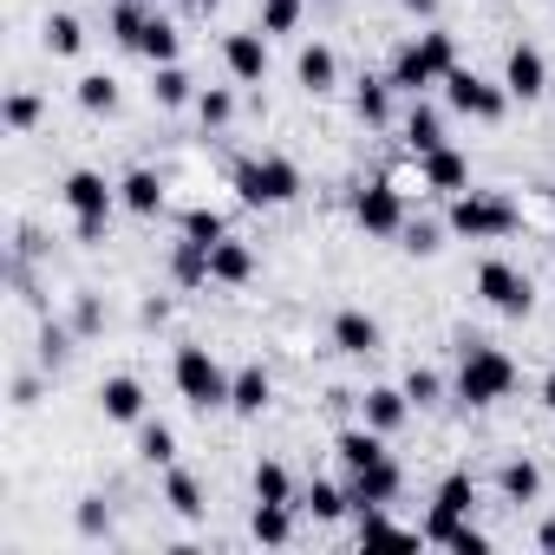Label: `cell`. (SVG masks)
<instances>
[{
  "label": "cell",
  "mask_w": 555,
  "mask_h": 555,
  "mask_svg": "<svg viewBox=\"0 0 555 555\" xmlns=\"http://www.w3.org/2000/svg\"><path fill=\"white\" fill-rule=\"evenodd\" d=\"M334 457H340L347 470H360V464L386 457V431H373V425H353V431H340V438H334Z\"/></svg>",
  "instance_id": "obj_26"
},
{
  "label": "cell",
  "mask_w": 555,
  "mask_h": 555,
  "mask_svg": "<svg viewBox=\"0 0 555 555\" xmlns=\"http://www.w3.org/2000/svg\"><path fill=\"white\" fill-rule=\"evenodd\" d=\"M353 222L366 235H405V196H399V183H366L353 196Z\"/></svg>",
  "instance_id": "obj_9"
},
{
  "label": "cell",
  "mask_w": 555,
  "mask_h": 555,
  "mask_svg": "<svg viewBox=\"0 0 555 555\" xmlns=\"http://www.w3.org/2000/svg\"><path fill=\"white\" fill-rule=\"evenodd\" d=\"M118 203H125L131 216H157V209H164V177L144 170V164L125 170V177H118Z\"/></svg>",
  "instance_id": "obj_22"
},
{
  "label": "cell",
  "mask_w": 555,
  "mask_h": 555,
  "mask_svg": "<svg viewBox=\"0 0 555 555\" xmlns=\"http://www.w3.org/2000/svg\"><path fill=\"white\" fill-rule=\"evenodd\" d=\"M503 92L522 99V105L548 92V60H542V47H529V40L509 47V60H503Z\"/></svg>",
  "instance_id": "obj_11"
},
{
  "label": "cell",
  "mask_w": 555,
  "mask_h": 555,
  "mask_svg": "<svg viewBox=\"0 0 555 555\" xmlns=\"http://www.w3.org/2000/svg\"><path fill=\"white\" fill-rule=\"evenodd\" d=\"M268 399H274V379H268V366H235V379H229V412L235 418H261L268 412Z\"/></svg>",
  "instance_id": "obj_15"
},
{
  "label": "cell",
  "mask_w": 555,
  "mask_h": 555,
  "mask_svg": "<svg viewBox=\"0 0 555 555\" xmlns=\"http://www.w3.org/2000/svg\"><path fill=\"white\" fill-rule=\"evenodd\" d=\"M73 327H79V334H92V327H99V301H79V314H73Z\"/></svg>",
  "instance_id": "obj_47"
},
{
  "label": "cell",
  "mask_w": 555,
  "mask_h": 555,
  "mask_svg": "<svg viewBox=\"0 0 555 555\" xmlns=\"http://www.w3.org/2000/svg\"><path fill=\"white\" fill-rule=\"evenodd\" d=\"M170 274H177V282H183V288H203V282H209V248L183 235V242L170 248Z\"/></svg>",
  "instance_id": "obj_34"
},
{
  "label": "cell",
  "mask_w": 555,
  "mask_h": 555,
  "mask_svg": "<svg viewBox=\"0 0 555 555\" xmlns=\"http://www.w3.org/2000/svg\"><path fill=\"white\" fill-rule=\"evenodd\" d=\"M412 418V399H405V386H373L366 399H360V425H373V431H399Z\"/></svg>",
  "instance_id": "obj_19"
},
{
  "label": "cell",
  "mask_w": 555,
  "mask_h": 555,
  "mask_svg": "<svg viewBox=\"0 0 555 555\" xmlns=\"http://www.w3.org/2000/svg\"><path fill=\"white\" fill-rule=\"evenodd\" d=\"M170 379H177V392H183V405H196V412H216V405H229V366L209 353V347H196V340H183L177 347V360H170Z\"/></svg>",
  "instance_id": "obj_3"
},
{
  "label": "cell",
  "mask_w": 555,
  "mask_h": 555,
  "mask_svg": "<svg viewBox=\"0 0 555 555\" xmlns=\"http://www.w3.org/2000/svg\"><path fill=\"white\" fill-rule=\"evenodd\" d=\"M196 118H203L209 131H222V125L235 118V92H229V86H203V92H196Z\"/></svg>",
  "instance_id": "obj_36"
},
{
  "label": "cell",
  "mask_w": 555,
  "mask_h": 555,
  "mask_svg": "<svg viewBox=\"0 0 555 555\" xmlns=\"http://www.w3.org/2000/svg\"><path fill=\"white\" fill-rule=\"evenodd\" d=\"M444 99H451V112H464V118H477V125H496V118L509 112V92H503V86H490V79H477L470 66H451Z\"/></svg>",
  "instance_id": "obj_8"
},
{
  "label": "cell",
  "mask_w": 555,
  "mask_h": 555,
  "mask_svg": "<svg viewBox=\"0 0 555 555\" xmlns=\"http://www.w3.org/2000/svg\"><path fill=\"white\" fill-rule=\"evenodd\" d=\"M183 8H196V14H209V8H216V0H183Z\"/></svg>",
  "instance_id": "obj_52"
},
{
  "label": "cell",
  "mask_w": 555,
  "mask_h": 555,
  "mask_svg": "<svg viewBox=\"0 0 555 555\" xmlns=\"http://www.w3.org/2000/svg\"><path fill=\"white\" fill-rule=\"evenodd\" d=\"M295 79H301L314 99H321V92H334V86H340V53H334V47H321V40H314V47H301Z\"/></svg>",
  "instance_id": "obj_21"
},
{
  "label": "cell",
  "mask_w": 555,
  "mask_h": 555,
  "mask_svg": "<svg viewBox=\"0 0 555 555\" xmlns=\"http://www.w3.org/2000/svg\"><path fill=\"white\" fill-rule=\"evenodd\" d=\"M496 496L503 503H535L542 496V464L535 457H503L496 464Z\"/></svg>",
  "instance_id": "obj_20"
},
{
  "label": "cell",
  "mask_w": 555,
  "mask_h": 555,
  "mask_svg": "<svg viewBox=\"0 0 555 555\" xmlns=\"http://www.w3.org/2000/svg\"><path fill=\"white\" fill-rule=\"evenodd\" d=\"M477 295H483V308H496L503 321H522V314L535 308V282H529L516 261H503V255H490V261L477 268Z\"/></svg>",
  "instance_id": "obj_6"
},
{
  "label": "cell",
  "mask_w": 555,
  "mask_h": 555,
  "mask_svg": "<svg viewBox=\"0 0 555 555\" xmlns=\"http://www.w3.org/2000/svg\"><path fill=\"white\" fill-rule=\"evenodd\" d=\"M99 412H105L112 425H144V379L112 373V379L99 386Z\"/></svg>",
  "instance_id": "obj_16"
},
{
  "label": "cell",
  "mask_w": 555,
  "mask_h": 555,
  "mask_svg": "<svg viewBox=\"0 0 555 555\" xmlns=\"http://www.w3.org/2000/svg\"><path fill=\"white\" fill-rule=\"evenodd\" d=\"M138 451H144V464H177V431L170 425H138Z\"/></svg>",
  "instance_id": "obj_37"
},
{
  "label": "cell",
  "mask_w": 555,
  "mask_h": 555,
  "mask_svg": "<svg viewBox=\"0 0 555 555\" xmlns=\"http://www.w3.org/2000/svg\"><path fill=\"white\" fill-rule=\"evenodd\" d=\"M516 203H503V196H490V190H464V196H451V216H444V229L451 235H464V242H503V235H516Z\"/></svg>",
  "instance_id": "obj_5"
},
{
  "label": "cell",
  "mask_w": 555,
  "mask_h": 555,
  "mask_svg": "<svg viewBox=\"0 0 555 555\" xmlns=\"http://www.w3.org/2000/svg\"><path fill=\"white\" fill-rule=\"evenodd\" d=\"M40 112H47V105H40V92H8V112H0V118H8V131H14V138H27V131L40 125Z\"/></svg>",
  "instance_id": "obj_38"
},
{
  "label": "cell",
  "mask_w": 555,
  "mask_h": 555,
  "mask_svg": "<svg viewBox=\"0 0 555 555\" xmlns=\"http://www.w3.org/2000/svg\"><path fill=\"white\" fill-rule=\"evenodd\" d=\"M470 503H477V477L470 470H451L444 483H438V496H431V516H425V542H438V548H451V535L470 522Z\"/></svg>",
  "instance_id": "obj_7"
},
{
  "label": "cell",
  "mask_w": 555,
  "mask_h": 555,
  "mask_svg": "<svg viewBox=\"0 0 555 555\" xmlns=\"http://www.w3.org/2000/svg\"><path fill=\"white\" fill-rule=\"evenodd\" d=\"M405 144H412V157H431V151L444 144V118H438L425 99H418V105H412V118H405Z\"/></svg>",
  "instance_id": "obj_29"
},
{
  "label": "cell",
  "mask_w": 555,
  "mask_h": 555,
  "mask_svg": "<svg viewBox=\"0 0 555 555\" xmlns=\"http://www.w3.org/2000/svg\"><path fill=\"white\" fill-rule=\"evenodd\" d=\"M542 405H548V412H555V373H548V379H542Z\"/></svg>",
  "instance_id": "obj_51"
},
{
  "label": "cell",
  "mask_w": 555,
  "mask_h": 555,
  "mask_svg": "<svg viewBox=\"0 0 555 555\" xmlns=\"http://www.w3.org/2000/svg\"><path fill=\"white\" fill-rule=\"evenodd\" d=\"M353 118L373 125V131L392 125V79H360V86H353Z\"/></svg>",
  "instance_id": "obj_25"
},
{
  "label": "cell",
  "mask_w": 555,
  "mask_h": 555,
  "mask_svg": "<svg viewBox=\"0 0 555 555\" xmlns=\"http://www.w3.org/2000/svg\"><path fill=\"white\" fill-rule=\"evenodd\" d=\"M516 360L503 353V347H483V340H464V353H457V399L464 405H496V399H509L516 392Z\"/></svg>",
  "instance_id": "obj_2"
},
{
  "label": "cell",
  "mask_w": 555,
  "mask_h": 555,
  "mask_svg": "<svg viewBox=\"0 0 555 555\" xmlns=\"http://www.w3.org/2000/svg\"><path fill=\"white\" fill-rule=\"evenodd\" d=\"M235 196L248 209H282L301 196V164L295 157H242L235 164Z\"/></svg>",
  "instance_id": "obj_4"
},
{
  "label": "cell",
  "mask_w": 555,
  "mask_h": 555,
  "mask_svg": "<svg viewBox=\"0 0 555 555\" xmlns=\"http://www.w3.org/2000/svg\"><path fill=\"white\" fill-rule=\"evenodd\" d=\"M40 347H47V360H60V353H66V327H47Z\"/></svg>",
  "instance_id": "obj_48"
},
{
  "label": "cell",
  "mask_w": 555,
  "mask_h": 555,
  "mask_svg": "<svg viewBox=\"0 0 555 555\" xmlns=\"http://www.w3.org/2000/svg\"><path fill=\"white\" fill-rule=\"evenodd\" d=\"M79 535H112V509H105V496H86V503H79Z\"/></svg>",
  "instance_id": "obj_43"
},
{
  "label": "cell",
  "mask_w": 555,
  "mask_h": 555,
  "mask_svg": "<svg viewBox=\"0 0 555 555\" xmlns=\"http://www.w3.org/2000/svg\"><path fill=\"white\" fill-rule=\"evenodd\" d=\"M183 235H190V242H203V248H216L229 229H222V216H216V209H190V216H183Z\"/></svg>",
  "instance_id": "obj_41"
},
{
  "label": "cell",
  "mask_w": 555,
  "mask_h": 555,
  "mask_svg": "<svg viewBox=\"0 0 555 555\" xmlns=\"http://www.w3.org/2000/svg\"><path fill=\"white\" fill-rule=\"evenodd\" d=\"M399 8H405V14H431V8H438V0H399Z\"/></svg>",
  "instance_id": "obj_50"
},
{
  "label": "cell",
  "mask_w": 555,
  "mask_h": 555,
  "mask_svg": "<svg viewBox=\"0 0 555 555\" xmlns=\"http://www.w3.org/2000/svg\"><path fill=\"white\" fill-rule=\"evenodd\" d=\"M451 548H457V555H483V548H490V535H483V529H470V522H464V529H457V535H451Z\"/></svg>",
  "instance_id": "obj_45"
},
{
  "label": "cell",
  "mask_w": 555,
  "mask_h": 555,
  "mask_svg": "<svg viewBox=\"0 0 555 555\" xmlns=\"http://www.w3.org/2000/svg\"><path fill=\"white\" fill-rule=\"evenodd\" d=\"M144 21H151V14L138 8V0H118V8H112V40L138 53V34H144Z\"/></svg>",
  "instance_id": "obj_40"
},
{
  "label": "cell",
  "mask_w": 555,
  "mask_h": 555,
  "mask_svg": "<svg viewBox=\"0 0 555 555\" xmlns=\"http://www.w3.org/2000/svg\"><path fill=\"white\" fill-rule=\"evenodd\" d=\"M418 177H425V190H438V196H464V190H470V157L451 151V144H438L431 157H418Z\"/></svg>",
  "instance_id": "obj_13"
},
{
  "label": "cell",
  "mask_w": 555,
  "mask_h": 555,
  "mask_svg": "<svg viewBox=\"0 0 555 555\" xmlns=\"http://www.w3.org/2000/svg\"><path fill=\"white\" fill-rule=\"evenodd\" d=\"M209 282H222V288L255 282V248H248L242 235H222V242L209 248Z\"/></svg>",
  "instance_id": "obj_17"
},
{
  "label": "cell",
  "mask_w": 555,
  "mask_h": 555,
  "mask_svg": "<svg viewBox=\"0 0 555 555\" xmlns=\"http://www.w3.org/2000/svg\"><path fill=\"white\" fill-rule=\"evenodd\" d=\"M40 40H47V53H53V60H73V53L86 47V27H79V14H47Z\"/></svg>",
  "instance_id": "obj_31"
},
{
  "label": "cell",
  "mask_w": 555,
  "mask_h": 555,
  "mask_svg": "<svg viewBox=\"0 0 555 555\" xmlns=\"http://www.w3.org/2000/svg\"><path fill=\"white\" fill-rule=\"evenodd\" d=\"M399 483H405V470H399L392 451L373 457V464H360V470H347V496H353V509H366V503H392Z\"/></svg>",
  "instance_id": "obj_10"
},
{
  "label": "cell",
  "mask_w": 555,
  "mask_h": 555,
  "mask_svg": "<svg viewBox=\"0 0 555 555\" xmlns=\"http://www.w3.org/2000/svg\"><path fill=\"white\" fill-rule=\"evenodd\" d=\"M405 399H412V405H438V399H444V379H438L431 366H412V373H405Z\"/></svg>",
  "instance_id": "obj_42"
},
{
  "label": "cell",
  "mask_w": 555,
  "mask_h": 555,
  "mask_svg": "<svg viewBox=\"0 0 555 555\" xmlns=\"http://www.w3.org/2000/svg\"><path fill=\"white\" fill-rule=\"evenodd\" d=\"M360 542H405V548H412V542H425V535H418V529H399V522L386 516V503H366V509H360Z\"/></svg>",
  "instance_id": "obj_33"
},
{
  "label": "cell",
  "mask_w": 555,
  "mask_h": 555,
  "mask_svg": "<svg viewBox=\"0 0 555 555\" xmlns=\"http://www.w3.org/2000/svg\"><path fill=\"white\" fill-rule=\"evenodd\" d=\"M535 548H548V555H555V522H542V529H535Z\"/></svg>",
  "instance_id": "obj_49"
},
{
  "label": "cell",
  "mask_w": 555,
  "mask_h": 555,
  "mask_svg": "<svg viewBox=\"0 0 555 555\" xmlns=\"http://www.w3.org/2000/svg\"><path fill=\"white\" fill-rule=\"evenodd\" d=\"M248 490H255V503H295V477H288V464H274V457L255 464Z\"/></svg>",
  "instance_id": "obj_27"
},
{
  "label": "cell",
  "mask_w": 555,
  "mask_h": 555,
  "mask_svg": "<svg viewBox=\"0 0 555 555\" xmlns=\"http://www.w3.org/2000/svg\"><path fill=\"white\" fill-rule=\"evenodd\" d=\"M451 66H457V40L444 34V27H431V34H418V40H405L399 53H392V92H431V86H444L451 79Z\"/></svg>",
  "instance_id": "obj_1"
},
{
  "label": "cell",
  "mask_w": 555,
  "mask_h": 555,
  "mask_svg": "<svg viewBox=\"0 0 555 555\" xmlns=\"http://www.w3.org/2000/svg\"><path fill=\"white\" fill-rule=\"evenodd\" d=\"M248 535H255V542H268V548L295 542V503H255V516H248Z\"/></svg>",
  "instance_id": "obj_23"
},
{
  "label": "cell",
  "mask_w": 555,
  "mask_h": 555,
  "mask_svg": "<svg viewBox=\"0 0 555 555\" xmlns=\"http://www.w3.org/2000/svg\"><path fill=\"white\" fill-rule=\"evenodd\" d=\"M73 99H79L92 118H112V112H118V79H112V73H86V79L73 86Z\"/></svg>",
  "instance_id": "obj_32"
},
{
  "label": "cell",
  "mask_w": 555,
  "mask_h": 555,
  "mask_svg": "<svg viewBox=\"0 0 555 555\" xmlns=\"http://www.w3.org/2000/svg\"><path fill=\"white\" fill-rule=\"evenodd\" d=\"M405 248H412V255H438L444 242H438V229H431V222H418V229H405Z\"/></svg>",
  "instance_id": "obj_44"
},
{
  "label": "cell",
  "mask_w": 555,
  "mask_h": 555,
  "mask_svg": "<svg viewBox=\"0 0 555 555\" xmlns=\"http://www.w3.org/2000/svg\"><path fill=\"white\" fill-rule=\"evenodd\" d=\"M138 53H144L151 66H170V60L183 53V40H177V27H170L164 14H151V21H144V34H138Z\"/></svg>",
  "instance_id": "obj_28"
},
{
  "label": "cell",
  "mask_w": 555,
  "mask_h": 555,
  "mask_svg": "<svg viewBox=\"0 0 555 555\" xmlns=\"http://www.w3.org/2000/svg\"><path fill=\"white\" fill-rule=\"evenodd\" d=\"M301 509H308L314 522H340V516L353 509V496H347L340 483H321V477H314V483L301 490Z\"/></svg>",
  "instance_id": "obj_30"
},
{
  "label": "cell",
  "mask_w": 555,
  "mask_h": 555,
  "mask_svg": "<svg viewBox=\"0 0 555 555\" xmlns=\"http://www.w3.org/2000/svg\"><path fill=\"white\" fill-rule=\"evenodd\" d=\"M60 196H66V209H73V216H112L118 183H105L99 170H73V177L60 183Z\"/></svg>",
  "instance_id": "obj_14"
},
{
  "label": "cell",
  "mask_w": 555,
  "mask_h": 555,
  "mask_svg": "<svg viewBox=\"0 0 555 555\" xmlns=\"http://www.w3.org/2000/svg\"><path fill=\"white\" fill-rule=\"evenodd\" d=\"M295 27H301V0H261V34L268 40H282Z\"/></svg>",
  "instance_id": "obj_39"
},
{
  "label": "cell",
  "mask_w": 555,
  "mask_h": 555,
  "mask_svg": "<svg viewBox=\"0 0 555 555\" xmlns=\"http://www.w3.org/2000/svg\"><path fill=\"white\" fill-rule=\"evenodd\" d=\"M151 99L164 105V112H177V105H196V79L170 60V66H151Z\"/></svg>",
  "instance_id": "obj_24"
},
{
  "label": "cell",
  "mask_w": 555,
  "mask_h": 555,
  "mask_svg": "<svg viewBox=\"0 0 555 555\" xmlns=\"http://www.w3.org/2000/svg\"><path fill=\"white\" fill-rule=\"evenodd\" d=\"M379 340H386V334H379V321H373L366 308H340V314H334V347H340V353L366 360V353H379Z\"/></svg>",
  "instance_id": "obj_18"
},
{
  "label": "cell",
  "mask_w": 555,
  "mask_h": 555,
  "mask_svg": "<svg viewBox=\"0 0 555 555\" xmlns=\"http://www.w3.org/2000/svg\"><path fill=\"white\" fill-rule=\"evenodd\" d=\"M222 66H229V79L261 86V79H268V34H261V27H255V34H229V40H222Z\"/></svg>",
  "instance_id": "obj_12"
},
{
  "label": "cell",
  "mask_w": 555,
  "mask_h": 555,
  "mask_svg": "<svg viewBox=\"0 0 555 555\" xmlns=\"http://www.w3.org/2000/svg\"><path fill=\"white\" fill-rule=\"evenodd\" d=\"M164 503H170L177 516H203V509H209V503H203V483H196L190 470H177V464H170V477H164Z\"/></svg>",
  "instance_id": "obj_35"
},
{
  "label": "cell",
  "mask_w": 555,
  "mask_h": 555,
  "mask_svg": "<svg viewBox=\"0 0 555 555\" xmlns=\"http://www.w3.org/2000/svg\"><path fill=\"white\" fill-rule=\"evenodd\" d=\"M105 222H112V216H79V242H86V248L105 242Z\"/></svg>",
  "instance_id": "obj_46"
}]
</instances>
